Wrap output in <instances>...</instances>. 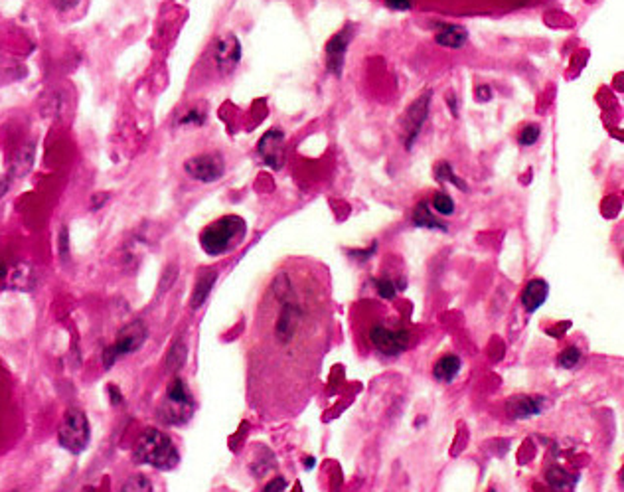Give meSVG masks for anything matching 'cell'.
I'll use <instances>...</instances> for the list:
<instances>
[{"label": "cell", "mask_w": 624, "mask_h": 492, "mask_svg": "<svg viewBox=\"0 0 624 492\" xmlns=\"http://www.w3.org/2000/svg\"><path fill=\"white\" fill-rule=\"evenodd\" d=\"M334 332L324 265L297 257L275 271L257 320L255 386L275 417L298 415L317 384Z\"/></svg>", "instance_id": "obj_1"}, {"label": "cell", "mask_w": 624, "mask_h": 492, "mask_svg": "<svg viewBox=\"0 0 624 492\" xmlns=\"http://www.w3.org/2000/svg\"><path fill=\"white\" fill-rule=\"evenodd\" d=\"M355 330L358 338L365 342V348L385 358L399 356L411 346V330L405 320L374 300H365V305L358 309Z\"/></svg>", "instance_id": "obj_2"}, {"label": "cell", "mask_w": 624, "mask_h": 492, "mask_svg": "<svg viewBox=\"0 0 624 492\" xmlns=\"http://www.w3.org/2000/svg\"><path fill=\"white\" fill-rule=\"evenodd\" d=\"M135 463L151 464L158 471H172L180 463V455L168 435L148 427L135 445Z\"/></svg>", "instance_id": "obj_3"}, {"label": "cell", "mask_w": 624, "mask_h": 492, "mask_svg": "<svg viewBox=\"0 0 624 492\" xmlns=\"http://www.w3.org/2000/svg\"><path fill=\"white\" fill-rule=\"evenodd\" d=\"M245 232H247V226L240 216H223L204 230L200 235V245L208 255L218 257L237 247L243 242Z\"/></svg>", "instance_id": "obj_4"}, {"label": "cell", "mask_w": 624, "mask_h": 492, "mask_svg": "<svg viewBox=\"0 0 624 492\" xmlns=\"http://www.w3.org/2000/svg\"><path fill=\"white\" fill-rule=\"evenodd\" d=\"M194 414V397L184 380L176 377L166 387L164 402L158 407V417L168 425H184Z\"/></svg>", "instance_id": "obj_5"}, {"label": "cell", "mask_w": 624, "mask_h": 492, "mask_svg": "<svg viewBox=\"0 0 624 492\" xmlns=\"http://www.w3.org/2000/svg\"><path fill=\"white\" fill-rule=\"evenodd\" d=\"M58 441L69 453L77 455L86 451L87 445L91 441V427L87 421V415L81 409L71 407L66 411L61 423H59Z\"/></svg>", "instance_id": "obj_6"}, {"label": "cell", "mask_w": 624, "mask_h": 492, "mask_svg": "<svg viewBox=\"0 0 624 492\" xmlns=\"http://www.w3.org/2000/svg\"><path fill=\"white\" fill-rule=\"evenodd\" d=\"M146 334H148L146 327H144L141 320H135V322L126 324L119 332L115 342L109 348H105V352H103V366H105V370H111L119 358L129 356V354H133L136 350H141L144 340H146Z\"/></svg>", "instance_id": "obj_7"}, {"label": "cell", "mask_w": 624, "mask_h": 492, "mask_svg": "<svg viewBox=\"0 0 624 492\" xmlns=\"http://www.w3.org/2000/svg\"><path fill=\"white\" fill-rule=\"evenodd\" d=\"M184 170L198 182H216L225 172V163L218 153H208V155L188 158L184 163Z\"/></svg>", "instance_id": "obj_8"}, {"label": "cell", "mask_w": 624, "mask_h": 492, "mask_svg": "<svg viewBox=\"0 0 624 492\" xmlns=\"http://www.w3.org/2000/svg\"><path fill=\"white\" fill-rule=\"evenodd\" d=\"M213 59H216L218 69H220L221 74H230V71H233L241 59L240 40L235 38L233 34L223 36V38L218 42L216 49H213Z\"/></svg>", "instance_id": "obj_9"}, {"label": "cell", "mask_w": 624, "mask_h": 492, "mask_svg": "<svg viewBox=\"0 0 624 492\" xmlns=\"http://www.w3.org/2000/svg\"><path fill=\"white\" fill-rule=\"evenodd\" d=\"M283 139H285V135L275 129V131H269L267 135L263 136L259 141V146H257L261 158L273 168H278L283 164Z\"/></svg>", "instance_id": "obj_10"}, {"label": "cell", "mask_w": 624, "mask_h": 492, "mask_svg": "<svg viewBox=\"0 0 624 492\" xmlns=\"http://www.w3.org/2000/svg\"><path fill=\"white\" fill-rule=\"evenodd\" d=\"M429 97L431 93H425V95L419 99V101H415L411 109L407 111V117H405V125L407 129L405 131H409V136H407V146H411L413 143V139L417 136L419 133V129L421 125L425 123V119H427V111H429Z\"/></svg>", "instance_id": "obj_11"}, {"label": "cell", "mask_w": 624, "mask_h": 492, "mask_svg": "<svg viewBox=\"0 0 624 492\" xmlns=\"http://www.w3.org/2000/svg\"><path fill=\"white\" fill-rule=\"evenodd\" d=\"M549 285L548 281L543 279H531L526 285V289L522 293V305L528 312H536V310L548 300Z\"/></svg>", "instance_id": "obj_12"}, {"label": "cell", "mask_w": 624, "mask_h": 492, "mask_svg": "<svg viewBox=\"0 0 624 492\" xmlns=\"http://www.w3.org/2000/svg\"><path fill=\"white\" fill-rule=\"evenodd\" d=\"M348 42H350V36L346 32H340L334 38L328 42L326 54H328V68L332 74L340 76V69H342V62H344V54H346Z\"/></svg>", "instance_id": "obj_13"}, {"label": "cell", "mask_w": 624, "mask_h": 492, "mask_svg": "<svg viewBox=\"0 0 624 492\" xmlns=\"http://www.w3.org/2000/svg\"><path fill=\"white\" fill-rule=\"evenodd\" d=\"M461 358L454 356V354H447V356H442L435 368H432V376L437 377L439 382H452L457 374L461 372Z\"/></svg>", "instance_id": "obj_14"}, {"label": "cell", "mask_w": 624, "mask_h": 492, "mask_svg": "<svg viewBox=\"0 0 624 492\" xmlns=\"http://www.w3.org/2000/svg\"><path fill=\"white\" fill-rule=\"evenodd\" d=\"M469 38L466 34V28L462 26H457V24H451V26H445V28L437 34V44L439 46H445V48H461L464 46V42Z\"/></svg>", "instance_id": "obj_15"}, {"label": "cell", "mask_w": 624, "mask_h": 492, "mask_svg": "<svg viewBox=\"0 0 624 492\" xmlns=\"http://www.w3.org/2000/svg\"><path fill=\"white\" fill-rule=\"evenodd\" d=\"M541 406H543V399H541V397L519 396L516 397V399H512L510 411H512L514 417H529V415L539 414Z\"/></svg>", "instance_id": "obj_16"}, {"label": "cell", "mask_w": 624, "mask_h": 492, "mask_svg": "<svg viewBox=\"0 0 624 492\" xmlns=\"http://www.w3.org/2000/svg\"><path fill=\"white\" fill-rule=\"evenodd\" d=\"M216 277H218V275L211 271V273H204L202 277L198 279V283H196V287H194V293H192V309H198V307H202L204 303H206L211 287H213V283H216Z\"/></svg>", "instance_id": "obj_17"}, {"label": "cell", "mask_w": 624, "mask_h": 492, "mask_svg": "<svg viewBox=\"0 0 624 492\" xmlns=\"http://www.w3.org/2000/svg\"><path fill=\"white\" fill-rule=\"evenodd\" d=\"M413 223L415 226H419V228H431V230H447L445 226L437 222L435 218L431 216V210L427 208V204L421 202L417 208H415L413 212Z\"/></svg>", "instance_id": "obj_18"}, {"label": "cell", "mask_w": 624, "mask_h": 492, "mask_svg": "<svg viewBox=\"0 0 624 492\" xmlns=\"http://www.w3.org/2000/svg\"><path fill=\"white\" fill-rule=\"evenodd\" d=\"M119 492H154V486L148 476H144V474H131L125 483H123Z\"/></svg>", "instance_id": "obj_19"}, {"label": "cell", "mask_w": 624, "mask_h": 492, "mask_svg": "<svg viewBox=\"0 0 624 492\" xmlns=\"http://www.w3.org/2000/svg\"><path fill=\"white\" fill-rule=\"evenodd\" d=\"M186 354H188V350H186V346H184L182 342H174V346L170 348L168 358H166V370H168V372L180 370L184 364V360H186Z\"/></svg>", "instance_id": "obj_20"}, {"label": "cell", "mask_w": 624, "mask_h": 492, "mask_svg": "<svg viewBox=\"0 0 624 492\" xmlns=\"http://www.w3.org/2000/svg\"><path fill=\"white\" fill-rule=\"evenodd\" d=\"M432 208L439 213H445V216H451L454 212V202L449 194L439 192L435 198H432Z\"/></svg>", "instance_id": "obj_21"}, {"label": "cell", "mask_w": 624, "mask_h": 492, "mask_svg": "<svg viewBox=\"0 0 624 492\" xmlns=\"http://www.w3.org/2000/svg\"><path fill=\"white\" fill-rule=\"evenodd\" d=\"M377 293L384 300H394L395 293H397V287L394 285V281L389 279H379L377 281Z\"/></svg>", "instance_id": "obj_22"}, {"label": "cell", "mask_w": 624, "mask_h": 492, "mask_svg": "<svg viewBox=\"0 0 624 492\" xmlns=\"http://www.w3.org/2000/svg\"><path fill=\"white\" fill-rule=\"evenodd\" d=\"M539 139V127L538 125H529L526 127L522 133H519V145L522 146H531Z\"/></svg>", "instance_id": "obj_23"}, {"label": "cell", "mask_w": 624, "mask_h": 492, "mask_svg": "<svg viewBox=\"0 0 624 492\" xmlns=\"http://www.w3.org/2000/svg\"><path fill=\"white\" fill-rule=\"evenodd\" d=\"M581 360V352L577 348H567L565 352L559 356V364L563 368H573Z\"/></svg>", "instance_id": "obj_24"}, {"label": "cell", "mask_w": 624, "mask_h": 492, "mask_svg": "<svg viewBox=\"0 0 624 492\" xmlns=\"http://www.w3.org/2000/svg\"><path fill=\"white\" fill-rule=\"evenodd\" d=\"M190 123H196V125H202L204 123V113L200 111H190L188 115H184L180 119V125H190Z\"/></svg>", "instance_id": "obj_25"}, {"label": "cell", "mask_w": 624, "mask_h": 492, "mask_svg": "<svg viewBox=\"0 0 624 492\" xmlns=\"http://www.w3.org/2000/svg\"><path fill=\"white\" fill-rule=\"evenodd\" d=\"M68 245H69L68 228H61V232H59V255H61L64 259L68 257Z\"/></svg>", "instance_id": "obj_26"}, {"label": "cell", "mask_w": 624, "mask_h": 492, "mask_svg": "<svg viewBox=\"0 0 624 492\" xmlns=\"http://www.w3.org/2000/svg\"><path fill=\"white\" fill-rule=\"evenodd\" d=\"M285 486H287L285 479H281V476H278V479H275V481H271V483L267 484L265 488H263V492H283L285 491Z\"/></svg>", "instance_id": "obj_27"}, {"label": "cell", "mask_w": 624, "mask_h": 492, "mask_svg": "<svg viewBox=\"0 0 624 492\" xmlns=\"http://www.w3.org/2000/svg\"><path fill=\"white\" fill-rule=\"evenodd\" d=\"M387 6H389V8H397V10L411 8V4H409V2H394V0H392V2H387Z\"/></svg>", "instance_id": "obj_28"}, {"label": "cell", "mask_w": 624, "mask_h": 492, "mask_svg": "<svg viewBox=\"0 0 624 492\" xmlns=\"http://www.w3.org/2000/svg\"><path fill=\"white\" fill-rule=\"evenodd\" d=\"M109 392H111V396H113V397H111V402H113L115 406H117V404H121V402H123V399H121V397H123V396H121V394L117 392V387H109Z\"/></svg>", "instance_id": "obj_29"}, {"label": "cell", "mask_w": 624, "mask_h": 492, "mask_svg": "<svg viewBox=\"0 0 624 492\" xmlns=\"http://www.w3.org/2000/svg\"><path fill=\"white\" fill-rule=\"evenodd\" d=\"M488 492H496V491H488Z\"/></svg>", "instance_id": "obj_30"}, {"label": "cell", "mask_w": 624, "mask_h": 492, "mask_svg": "<svg viewBox=\"0 0 624 492\" xmlns=\"http://www.w3.org/2000/svg\"><path fill=\"white\" fill-rule=\"evenodd\" d=\"M14 492H16V491H14Z\"/></svg>", "instance_id": "obj_31"}]
</instances>
